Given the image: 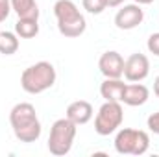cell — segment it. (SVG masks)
Here are the masks:
<instances>
[{
    "label": "cell",
    "mask_w": 159,
    "mask_h": 157,
    "mask_svg": "<svg viewBox=\"0 0 159 157\" xmlns=\"http://www.w3.org/2000/svg\"><path fill=\"white\" fill-rule=\"evenodd\" d=\"M9 122L15 137L20 142H35L41 137L43 128L37 118V111L28 102H20L13 105V109L9 111Z\"/></svg>",
    "instance_id": "obj_1"
},
{
    "label": "cell",
    "mask_w": 159,
    "mask_h": 157,
    "mask_svg": "<svg viewBox=\"0 0 159 157\" xmlns=\"http://www.w3.org/2000/svg\"><path fill=\"white\" fill-rule=\"evenodd\" d=\"M54 15L57 19V30L63 37H80L87 28L85 17L72 0H57L54 4Z\"/></svg>",
    "instance_id": "obj_2"
},
{
    "label": "cell",
    "mask_w": 159,
    "mask_h": 157,
    "mask_svg": "<svg viewBox=\"0 0 159 157\" xmlns=\"http://www.w3.org/2000/svg\"><path fill=\"white\" fill-rule=\"evenodd\" d=\"M56 78H57V74H56L54 65L48 61H39V63L24 69V72L20 74V87L28 94H41V92L48 91L50 87H54Z\"/></svg>",
    "instance_id": "obj_3"
},
{
    "label": "cell",
    "mask_w": 159,
    "mask_h": 157,
    "mask_svg": "<svg viewBox=\"0 0 159 157\" xmlns=\"http://www.w3.org/2000/svg\"><path fill=\"white\" fill-rule=\"evenodd\" d=\"M78 126L69 120V118H57L52 128H50V137H48V152L56 157L67 155L74 144Z\"/></svg>",
    "instance_id": "obj_4"
},
{
    "label": "cell",
    "mask_w": 159,
    "mask_h": 157,
    "mask_svg": "<svg viewBox=\"0 0 159 157\" xmlns=\"http://www.w3.org/2000/svg\"><path fill=\"white\" fill-rule=\"evenodd\" d=\"M150 148V137L143 129L122 128L115 137V150L120 155H144Z\"/></svg>",
    "instance_id": "obj_5"
},
{
    "label": "cell",
    "mask_w": 159,
    "mask_h": 157,
    "mask_svg": "<svg viewBox=\"0 0 159 157\" xmlns=\"http://www.w3.org/2000/svg\"><path fill=\"white\" fill-rule=\"evenodd\" d=\"M124 120V109L120 102H109L106 100L102 104V107L98 109L96 118H94V131L102 137H107L111 133H115L122 126Z\"/></svg>",
    "instance_id": "obj_6"
},
{
    "label": "cell",
    "mask_w": 159,
    "mask_h": 157,
    "mask_svg": "<svg viewBox=\"0 0 159 157\" xmlns=\"http://www.w3.org/2000/svg\"><path fill=\"white\" fill-rule=\"evenodd\" d=\"M150 74V61L144 54H131L124 61V78L128 81H143Z\"/></svg>",
    "instance_id": "obj_7"
},
{
    "label": "cell",
    "mask_w": 159,
    "mask_h": 157,
    "mask_svg": "<svg viewBox=\"0 0 159 157\" xmlns=\"http://www.w3.org/2000/svg\"><path fill=\"white\" fill-rule=\"evenodd\" d=\"M144 20V11L139 4H126L115 15V26L119 30H133Z\"/></svg>",
    "instance_id": "obj_8"
},
{
    "label": "cell",
    "mask_w": 159,
    "mask_h": 157,
    "mask_svg": "<svg viewBox=\"0 0 159 157\" xmlns=\"http://www.w3.org/2000/svg\"><path fill=\"white\" fill-rule=\"evenodd\" d=\"M98 69L106 78H122L124 76V57L119 52H104L98 59Z\"/></svg>",
    "instance_id": "obj_9"
},
{
    "label": "cell",
    "mask_w": 159,
    "mask_h": 157,
    "mask_svg": "<svg viewBox=\"0 0 159 157\" xmlns=\"http://www.w3.org/2000/svg\"><path fill=\"white\" fill-rule=\"evenodd\" d=\"M148 98H150L148 87L139 83V81H133V83H126L120 104L129 105V107H137V105H144L148 102Z\"/></svg>",
    "instance_id": "obj_10"
},
{
    "label": "cell",
    "mask_w": 159,
    "mask_h": 157,
    "mask_svg": "<svg viewBox=\"0 0 159 157\" xmlns=\"http://www.w3.org/2000/svg\"><path fill=\"white\" fill-rule=\"evenodd\" d=\"M93 115H94V109L87 100H76V102L69 104L65 117L69 120H72L76 126H83L93 118Z\"/></svg>",
    "instance_id": "obj_11"
},
{
    "label": "cell",
    "mask_w": 159,
    "mask_h": 157,
    "mask_svg": "<svg viewBox=\"0 0 159 157\" xmlns=\"http://www.w3.org/2000/svg\"><path fill=\"white\" fill-rule=\"evenodd\" d=\"M124 87L126 83L120 78H106L100 85V94L104 100H109V102H120L122 98V92H124Z\"/></svg>",
    "instance_id": "obj_12"
},
{
    "label": "cell",
    "mask_w": 159,
    "mask_h": 157,
    "mask_svg": "<svg viewBox=\"0 0 159 157\" xmlns=\"http://www.w3.org/2000/svg\"><path fill=\"white\" fill-rule=\"evenodd\" d=\"M11 9L19 19H39V7L35 0H11Z\"/></svg>",
    "instance_id": "obj_13"
},
{
    "label": "cell",
    "mask_w": 159,
    "mask_h": 157,
    "mask_svg": "<svg viewBox=\"0 0 159 157\" xmlns=\"http://www.w3.org/2000/svg\"><path fill=\"white\" fill-rule=\"evenodd\" d=\"M39 19H19L15 22V34L20 39H32L39 34Z\"/></svg>",
    "instance_id": "obj_14"
},
{
    "label": "cell",
    "mask_w": 159,
    "mask_h": 157,
    "mask_svg": "<svg viewBox=\"0 0 159 157\" xmlns=\"http://www.w3.org/2000/svg\"><path fill=\"white\" fill-rule=\"evenodd\" d=\"M19 50V35L15 32H0V54L13 56Z\"/></svg>",
    "instance_id": "obj_15"
},
{
    "label": "cell",
    "mask_w": 159,
    "mask_h": 157,
    "mask_svg": "<svg viewBox=\"0 0 159 157\" xmlns=\"http://www.w3.org/2000/svg\"><path fill=\"white\" fill-rule=\"evenodd\" d=\"M81 6L85 11H89L93 15H100L107 7V2L106 0H81Z\"/></svg>",
    "instance_id": "obj_16"
},
{
    "label": "cell",
    "mask_w": 159,
    "mask_h": 157,
    "mask_svg": "<svg viewBox=\"0 0 159 157\" xmlns=\"http://www.w3.org/2000/svg\"><path fill=\"white\" fill-rule=\"evenodd\" d=\"M146 46H148V52H150V54H154V56H157L159 57V32L152 34V35L148 37Z\"/></svg>",
    "instance_id": "obj_17"
},
{
    "label": "cell",
    "mask_w": 159,
    "mask_h": 157,
    "mask_svg": "<svg viewBox=\"0 0 159 157\" xmlns=\"http://www.w3.org/2000/svg\"><path fill=\"white\" fill-rule=\"evenodd\" d=\"M11 11V0H0V22H4Z\"/></svg>",
    "instance_id": "obj_18"
},
{
    "label": "cell",
    "mask_w": 159,
    "mask_h": 157,
    "mask_svg": "<svg viewBox=\"0 0 159 157\" xmlns=\"http://www.w3.org/2000/svg\"><path fill=\"white\" fill-rule=\"evenodd\" d=\"M146 124H148V129H150L152 133L159 135V111L157 113H152V115L148 117V120H146Z\"/></svg>",
    "instance_id": "obj_19"
},
{
    "label": "cell",
    "mask_w": 159,
    "mask_h": 157,
    "mask_svg": "<svg viewBox=\"0 0 159 157\" xmlns=\"http://www.w3.org/2000/svg\"><path fill=\"white\" fill-rule=\"evenodd\" d=\"M106 2H107V7H119L124 0H106Z\"/></svg>",
    "instance_id": "obj_20"
},
{
    "label": "cell",
    "mask_w": 159,
    "mask_h": 157,
    "mask_svg": "<svg viewBox=\"0 0 159 157\" xmlns=\"http://www.w3.org/2000/svg\"><path fill=\"white\" fill-rule=\"evenodd\" d=\"M154 92H156V96L159 98V76L154 79Z\"/></svg>",
    "instance_id": "obj_21"
},
{
    "label": "cell",
    "mask_w": 159,
    "mask_h": 157,
    "mask_svg": "<svg viewBox=\"0 0 159 157\" xmlns=\"http://www.w3.org/2000/svg\"><path fill=\"white\" fill-rule=\"evenodd\" d=\"M135 4H139V6H146V4H152L154 0H133Z\"/></svg>",
    "instance_id": "obj_22"
}]
</instances>
